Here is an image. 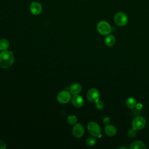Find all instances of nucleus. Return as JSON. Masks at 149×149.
<instances>
[{"mask_svg":"<svg viewBox=\"0 0 149 149\" xmlns=\"http://www.w3.org/2000/svg\"><path fill=\"white\" fill-rule=\"evenodd\" d=\"M14 62V55L12 51H3L0 53V67L3 69L10 68Z\"/></svg>","mask_w":149,"mask_h":149,"instance_id":"obj_1","label":"nucleus"},{"mask_svg":"<svg viewBox=\"0 0 149 149\" xmlns=\"http://www.w3.org/2000/svg\"><path fill=\"white\" fill-rule=\"evenodd\" d=\"M97 31L102 36H107L110 34L112 31V28L110 24L105 20H102L98 22L97 26Z\"/></svg>","mask_w":149,"mask_h":149,"instance_id":"obj_2","label":"nucleus"},{"mask_svg":"<svg viewBox=\"0 0 149 149\" xmlns=\"http://www.w3.org/2000/svg\"><path fill=\"white\" fill-rule=\"evenodd\" d=\"M87 130L89 133L94 137H100L101 130L99 125L95 122H90L87 125Z\"/></svg>","mask_w":149,"mask_h":149,"instance_id":"obj_3","label":"nucleus"},{"mask_svg":"<svg viewBox=\"0 0 149 149\" xmlns=\"http://www.w3.org/2000/svg\"><path fill=\"white\" fill-rule=\"evenodd\" d=\"M114 22L119 26H125L128 22V17L124 12H118L114 15Z\"/></svg>","mask_w":149,"mask_h":149,"instance_id":"obj_4","label":"nucleus"},{"mask_svg":"<svg viewBox=\"0 0 149 149\" xmlns=\"http://www.w3.org/2000/svg\"><path fill=\"white\" fill-rule=\"evenodd\" d=\"M146 119L142 116H137L134 118L132 122V127L136 130H141L146 126Z\"/></svg>","mask_w":149,"mask_h":149,"instance_id":"obj_5","label":"nucleus"},{"mask_svg":"<svg viewBox=\"0 0 149 149\" xmlns=\"http://www.w3.org/2000/svg\"><path fill=\"white\" fill-rule=\"evenodd\" d=\"M71 99V93L68 91H62L57 95L58 101L62 104L68 103Z\"/></svg>","mask_w":149,"mask_h":149,"instance_id":"obj_6","label":"nucleus"},{"mask_svg":"<svg viewBox=\"0 0 149 149\" xmlns=\"http://www.w3.org/2000/svg\"><path fill=\"white\" fill-rule=\"evenodd\" d=\"M87 98L91 102L95 103L100 98V93L98 90L94 88L90 89L87 93Z\"/></svg>","mask_w":149,"mask_h":149,"instance_id":"obj_7","label":"nucleus"},{"mask_svg":"<svg viewBox=\"0 0 149 149\" xmlns=\"http://www.w3.org/2000/svg\"><path fill=\"white\" fill-rule=\"evenodd\" d=\"M72 133L75 137L80 138L82 137L84 133V127L80 123H76L73 127Z\"/></svg>","mask_w":149,"mask_h":149,"instance_id":"obj_8","label":"nucleus"},{"mask_svg":"<svg viewBox=\"0 0 149 149\" xmlns=\"http://www.w3.org/2000/svg\"><path fill=\"white\" fill-rule=\"evenodd\" d=\"M30 10L34 15H38L42 12V6L38 2H33L30 6Z\"/></svg>","mask_w":149,"mask_h":149,"instance_id":"obj_9","label":"nucleus"},{"mask_svg":"<svg viewBox=\"0 0 149 149\" xmlns=\"http://www.w3.org/2000/svg\"><path fill=\"white\" fill-rule=\"evenodd\" d=\"M71 102L74 107L80 108L84 104V100L80 95L75 94L71 98Z\"/></svg>","mask_w":149,"mask_h":149,"instance_id":"obj_10","label":"nucleus"},{"mask_svg":"<svg viewBox=\"0 0 149 149\" xmlns=\"http://www.w3.org/2000/svg\"><path fill=\"white\" fill-rule=\"evenodd\" d=\"M105 132L109 136H113L116 134V128L112 125H107L105 127Z\"/></svg>","mask_w":149,"mask_h":149,"instance_id":"obj_11","label":"nucleus"},{"mask_svg":"<svg viewBox=\"0 0 149 149\" xmlns=\"http://www.w3.org/2000/svg\"><path fill=\"white\" fill-rule=\"evenodd\" d=\"M82 87L79 83H74L70 87V92L72 94H78L81 92Z\"/></svg>","mask_w":149,"mask_h":149,"instance_id":"obj_12","label":"nucleus"},{"mask_svg":"<svg viewBox=\"0 0 149 149\" xmlns=\"http://www.w3.org/2000/svg\"><path fill=\"white\" fill-rule=\"evenodd\" d=\"M146 148L144 143L141 141H134L130 146V149H146Z\"/></svg>","mask_w":149,"mask_h":149,"instance_id":"obj_13","label":"nucleus"},{"mask_svg":"<svg viewBox=\"0 0 149 149\" xmlns=\"http://www.w3.org/2000/svg\"><path fill=\"white\" fill-rule=\"evenodd\" d=\"M115 42V37L113 35H109L105 39V44L108 47H112Z\"/></svg>","mask_w":149,"mask_h":149,"instance_id":"obj_14","label":"nucleus"},{"mask_svg":"<svg viewBox=\"0 0 149 149\" xmlns=\"http://www.w3.org/2000/svg\"><path fill=\"white\" fill-rule=\"evenodd\" d=\"M137 104V103L136 100L133 97H129L126 100V104L130 108H133L136 107Z\"/></svg>","mask_w":149,"mask_h":149,"instance_id":"obj_15","label":"nucleus"},{"mask_svg":"<svg viewBox=\"0 0 149 149\" xmlns=\"http://www.w3.org/2000/svg\"><path fill=\"white\" fill-rule=\"evenodd\" d=\"M9 43L8 40L3 38L0 40V50L2 51H6L9 48Z\"/></svg>","mask_w":149,"mask_h":149,"instance_id":"obj_16","label":"nucleus"},{"mask_svg":"<svg viewBox=\"0 0 149 149\" xmlns=\"http://www.w3.org/2000/svg\"><path fill=\"white\" fill-rule=\"evenodd\" d=\"M77 120V119L76 116L73 115H69L67 118V122L71 125H74L76 123Z\"/></svg>","mask_w":149,"mask_h":149,"instance_id":"obj_17","label":"nucleus"},{"mask_svg":"<svg viewBox=\"0 0 149 149\" xmlns=\"http://www.w3.org/2000/svg\"><path fill=\"white\" fill-rule=\"evenodd\" d=\"M96 143V140L94 137H88L86 140V144L89 147L93 146Z\"/></svg>","mask_w":149,"mask_h":149,"instance_id":"obj_18","label":"nucleus"},{"mask_svg":"<svg viewBox=\"0 0 149 149\" xmlns=\"http://www.w3.org/2000/svg\"><path fill=\"white\" fill-rule=\"evenodd\" d=\"M95 107L98 109H102L104 107V104L102 101L98 100L95 102Z\"/></svg>","mask_w":149,"mask_h":149,"instance_id":"obj_19","label":"nucleus"},{"mask_svg":"<svg viewBox=\"0 0 149 149\" xmlns=\"http://www.w3.org/2000/svg\"><path fill=\"white\" fill-rule=\"evenodd\" d=\"M136 129L132 127V129H130L128 131V135L130 137H133L136 135Z\"/></svg>","mask_w":149,"mask_h":149,"instance_id":"obj_20","label":"nucleus"},{"mask_svg":"<svg viewBox=\"0 0 149 149\" xmlns=\"http://www.w3.org/2000/svg\"><path fill=\"white\" fill-rule=\"evenodd\" d=\"M6 147V144L5 141L0 140V149H5Z\"/></svg>","mask_w":149,"mask_h":149,"instance_id":"obj_21","label":"nucleus"},{"mask_svg":"<svg viewBox=\"0 0 149 149\" xmlns=\"http://www.w3.org/2000/svg\"><path fill=\"white\" fill-rule=\"evenodd\" d=\"M110 120H111L110 118H109V117H105V118H104V119H103V122H104V123H105V124H106V125H108V124L110 122Z\"/></svg>","mask_w":149,"mask_h":149,"instance_id":"obj_22","label":"nucleus"},{"mask_svg":"<svg viewBox=\"0 0 149 149\" xmlns=\"http://www.w3.org/2000/svg\"><path fill=\"white\" fill-rule=\"evenodd\" d=\"M136 107H137V109H141L142 107V105L141 104H137Z\"/></svg>","mask_w":149,"mask_h":149,"instance_id":"obj_23","label":"nucleus"}]
</instances>
